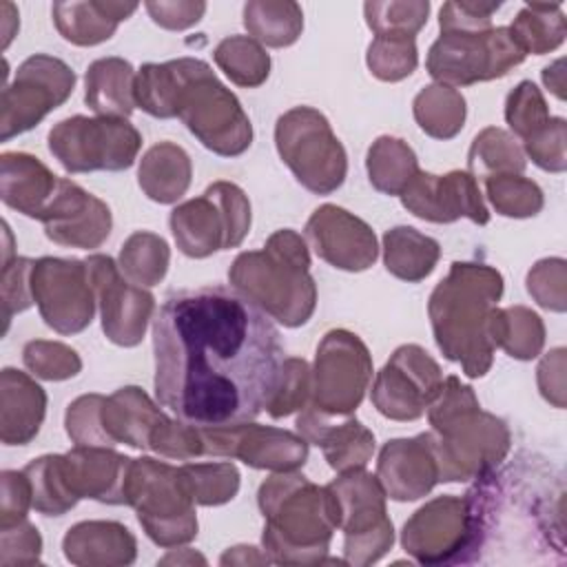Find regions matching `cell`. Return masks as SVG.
<instances>
[{"instance_id":"1","label":"cell","mask_w":567,"mask_h":567,"mask_svg":"<svg viewBox=\"0 0 567 567\" xmlns=\"http://www.w3.org/2000/svg\"><path fill=\"white\" fill-rule=\"evenodd\" d=\"M153 354L159 405L199 430L259 416L284 365L270 315L226 286L171 292L153 319Z\"/></svg>"},{"instance_id":"2","label":"cell","mask_w":567,"mask_h":567,"mask_svg":"<svg viewBox=\"0 0 567 567\" xmlns=\"http://www.w3.org/2000/svg\"><path fill=\"white\" fill-rule=\"evenodd\" d=\"M503 295V277L483 264H452L450 275L430 297L434 339L450 361L467 377H483L492 365L494 303Z\"/></svg>"},{"instance_id":"3","label":"cell","mask_w":567,"mask_h":567,"mask_svg":"<svg viewBox=\"0 0 567 567\" xmlns=\"http://www.w3.org/2000/svg\"><path fill=\"white\" fill-rule=\"evenodd\" d=\"M434 432H427L439 481H467L501 465L509 450L505 423L481 410L474 390L447 377L427 405Z\"/></svg>"},{"instance_id":"4","label":"cell","mask_w":567,"mask_h":567,"mask_svg":"<svg viewBox=\"0 0 567 567\" xmlns=\"http://www.w3.org/2000/svg\"><path fill=\"white\" fill-rule=\"evenodd\" d=\"M264 549L275 563H321L339 527L334 496L299 474L270 476L259 487Z\"/></svg>"},{"instance_id":"5","label":"cell","mask_w":567,"mask_h":567,"mask_svg":"<svg viewBox=\"0 0 567 567\" xmlns=\"http://www.w3.org/2000/svg\"><path fill=\"white\" fill-rule=\"evenodd\" d=\"M306 241L290 228L277 230L264 250L241 252L228 279L266 315L288 328L306 323L317 303L315 279L308 275Z\"/></svg>"},{"instance_id":"6","label":"cell","mask_w":567,"mask_h":567,"mask_svg":"<svg viewBox=\"0 0 567 567\" xmlns=\"http://www.w3.org/2000/svg\"><path fill=\"white\" fill-rule=\"evenodd\" d=\"M177 115L188 131L217 155H241L252 140V126L237 97L202 60L186 58V75L177 97Z\"/></svg>"},{"instance_id":"7","label":"cell","mask_w":567,"mask_h":567,"mask_svg":"<svg viewBox=\"0 0 567 567\" xmlns=\"http://www.w3.org/2000/svg\"><path fill=\"white\" fill-rule=\"evenodd\" d=\"M193 496L182 483L179 467L153 458H133L126 476V505L137 509V518L148 538L162 547L188 543L197 536Z\"/></svg>"},{"instance_id":"8","label":"cell","mask_w":567,"mask_h":567,"mask_svg":"<svg viewBox=\"0 0 567 567\" xmlns=\"http://www.w3.org/2000/svg\"><path fill=\"white\" fill-rule=\"evenodd\" d=\"M275 142L281 159L308 190L328 195L343 184L346 151L319 111L295 106L284 113L275 126Z\"/></svg>"},{"instance_id":"9","label":"cell","mask_w":567,"mask_h":567,"mask_svg":"<svg viewBox=\"0 0 567 567\" xmlns=\"http://www.w3.org/2000/svg\"><path fill=\"white\" fill-rule=\"evenodd\" d=\"M248 228V197L230 182L210 184L202 197L190 199L171 213V230L177 248L195 259L239 246Z\"/></svg>"},{"instance_id":"10","label":"cell","mask_w":567,"mask_h":567,"mask_svg":"<svg viewBox=\"0 0 567 567\" xmlns=\"http://www.w3.org/2000/svg\"><path fill=\"white\" fill-rule=\"evenodd\" d=\"M142 137L124 117L73 115L49 133V151L69 173L124 171L133 166Z\"/></svg>"},{"instance_id":"11","label":"cell","mask_w":567,"mask_h":567,"mask_svg":"<svg viewBox=\"0 0 567 567\" xmlns=\"http://www.w3.org/2000/svg\"><path fill=\"white\" fill-rule=\"evenodd\" d=\"M525 60L507 27L478 33H441L430 47L425 69L441 84L467 86L503 78Z\"/></svg>"},{"instance_id":"12","label":"cell","mask_w":567,"mask_h":567,"mask_svg":"<svg viewBox=\"0 0 567 567\" xmlns=\"http://www.w3.org/2000/svg\"><path fill=\"white\" fill-rule=\"evenodd\" d=\"M328 489L334 496L339 527L346 532V563L379 560L392 545V523L385 516L383 487L377 476L363 467L348 470Z\"/></svg>"},{"instance_id":"13","label":"cell","mask_w":567,"mask_h":567,"mask_svg":"<svg viewBox=\"0 0 567 567\" xmlns=\"http://www.w3.org/2000/svg\"><path fill=\"white\" fill-rule=\"evenodd\" d=\"M75 73L60 58L35 53L27 58L11 84L2 89L0 137L11 140L35 126L49 111L58 109L73 93Z\"/></svg>"},{"instance_id":"14","label":"cell","mask_w":567,"mask_h":567,"mask_svg":"<svg viewBox=\"0 0 567 567\" xmlns=\"http://www.w3.org/2000/svg\"><path fill=\"white\" fill-rule=\"evenodd\" d=\"M370 377L372 361L365 343L348 330H330L317 348L310 408L328 416L350 414L359 408Z\"/></svg>"},{"instance_id":"15","label":"cell","mask_w":567,"mask_h":567,"mask_svg":"<svg viewBox=\"0 0 567 567\" xmlns=\"http://www.w3.org/2000/svg\"><path fill=\"white\" fill-rule=\"evenodd\" d=\"M31 292L44 323L60 334L82 332L93 319V290L86 261L38 259L31 272Z\"/></svg>"},{"instance_id":"16","label":"cell","mask_w":567,"mask_h":567,"mask_svg":"<svg viewBox=\"0 0 567 567\" xmlns=\"http://www.w3.org/2000/svg\"><path fill=\"white\" fill-rule=\"evenodd\" d=\"M443 383L436 361L421 346H401L377 374L374 408L394 421L419 419Z\"/></svg>"},{"instance_id":"17","label":"cell","mask_w":567,"mask_h":567,"mask_svg":"<svg viewBox=\"0 0 567 567\" xmlns=\"http://www.w3.org/2000/svg\"><path fill=\"white\" fill-rule=\"evenodd\" d=\"M204 454L235 456L257 470L292 472L308 458V441L286 430L239 423L202 430Z\"/></svg>"},{"instance_id":"18","label":"cell","mask_w":567,"mask_h":567,"mask_svg":"<svg viewBox=\"0 0 567 567\" xmlns=\"http://www.w3.org/2000/svg\"><path fill=\"white\" fill-rule=\"evenodd\" d=\"M91 286L100 297L102 328L106 337L124 348L137 346L155 308V299L142 286L122 279L117 264L109 255H91L86 259Z\"/></svg>"},{"instance_id":"19","label":"cell","mask_w":567,"mask_h":567,"mask_svg":"<svg viewBox=\"0 0 567 567\" xmlns=\"http://www.w3.org/2000/svg\"><path fill=\"white\" fill-rule=\"evenodd\" d=\"M401 543L419 563H463L467 547V509L456 496L423 505L403 527Z\"/></svg>"},{"instance_id":"20","label":"cell","mask_w":567,"mask_h":567,"mask_svg":"<svg viewBox=\"0 0 567 567\" xmlns=\"http://www.w3.org/2000/svg\"><path fill=\"white\" fill-rule=\"evenodd\" d=\"M401 202L412 215L434 224H450L458 217H467L474 224L489 221L478 182L465 171H452L447 175L419 171L401 193Z\"/></svg>"},{"instance_id":"21","label":"cell","mask_w":567,"mask_h":567,"mask_svg":"<svg viewBox=\"0 0 567 567\" xmlns=\"http://www.w3.org/2000/svg\"><path fill=\"white\" fill-rule=\"evenodd\" d=\"M40 221L51 241L73 248H97L111 233L109 206L71 179H58Z\"/></svg>"},{"instance_id":"22","label":"cell","mask_w":567,"mask_h":567,"mask_svg":"<svg viewBox=\"0 0 567 567\" xmlns=\"http://www.w3.org/2000/svg\"><path fill=\"white\" fill-rule=\"evenodd\" d=\"M315 252L334 268L359 272L374 264L377 239L372 228L348 210L323 204L306 224Z\"/></svg>"},{"instance_id":"23","label":"cell","mask_w":567,"mask_h":567,"mask_svg":"<svg viewBox=\"0 0 567 567\" xmlns=\"http://www.w3.org/2000/svg\"><path fill=\"white\" fill-rule=\"evenodd\" d=\"M377 478L394 501H414L439 483V465L427 432L388 441L379 454Z\"/></svg>"},{"instance_id":"24","label":"cell","mask_w":567,"mask_h":567,"mask_svg":"<svg viewBox=\"0 0 567 567\" xmlns=\"http://www.w3.org/2000/svg\"><path fill=\"white\" fill-rule=\"evenodd\" d=\"M128 456L115 454L100 445H78L62 454L64 476L78 498H95L111 505L126 503Z\"/></svg>"},{"instance_id":"25","label":"cell","mask_w":567,"mask_h":567,"mask_svg":"<svg viewBox=\"0 0 567 567\" xmlns=\"http://www.w3.org/2000/svg\"><path fill=\"white\" fill-rule=\"evenodd\" d=\"M297 430L306 441L323 447L328 465L339 474L363 467L374 452L372 432L365 430L357 419H348L334 425L328 414L308 408L297 419Z\"/></svg>"},{"instance_id":"26","label":"cell","mask_w":567,"mask_h":567,"mask_svg":"<svg viewBox=\"0 0 567 567\" xmlns=\"http://www.w3.org/2000/svg\"><path fill=\"white\" fill-rule=\"evenodd\" d=\"M0 436L4 445H27L42 425L47 394L24 372L4 368L0 379Z\"/></svg>"},{"instance_id":"27","label":"cell","mask_w":567,"mask_h":567,"mask_svg":"<svg viewBox=\"0 0 567 567\" xmlns=\"http://www.w3.org/2000/svg\"><path fill=\"white\" fill-rule=\"evenodd\" d=\"M0 168L2 202L27 217L40 219L58 188V177L38 157L27 153H2Z\"/></svg>"},{"instance_id":"28","label":"cell","mask_w":567,"mask_h":567,"mask_svg":"<svg viewBox=\"0 0 567 567\" xmlns=\"http://www.w3.org/2000/svg\"><path fill=\"white\" fill-rule=\"evenodd\" d=\"M102 430L111 445L128 443L133 447H151V434L164 414L135 385L120 388L102 405Z\"/></svg>"},{"instance_id":"29","label":"cell","mask_w":567,"mask_h":567,"mask_svg":"<svg viewBox=\"0 0 567 567\" xmlns=\"http://www.w3.org/2000/svg\"><path fill=\"white\" fill-rule=\"evenodd\" d=\"M137 7V2H55L51 16L64 40L93 47L109 40Z\"/></svg>"},{"instance_id":"30","label":"cell","mask_w":567,"mask_h":567,"mask_svg":"<svg viewBox=\"0 0 567 567\" xmlns=\"http://www.w3.org/2000/svg\"><path fill=\"white\" fill-rule=\"evenodd\" d=\"M64 556L71 563H115L128 565L135 560L133 534L113 520H89L73 525L64 536Z\"/></svg>"},{"instance_id":"31","label":"cell","mask_w":567,"mask_h":567,"mask_svg":"<svg viewBox=\"0 0 567 567\" xmlns=\"http://www.w3.org/2000/svg\"><path fill=\"white\" fill-rule=\"evenodd\" d=\"M135 71L122 58H100L86 69L84 102L104 117H128L135 109Z\"/></svg>"},{"instance_id":"32","label":"cell","mask_w":567,"mask_h":567,"mask_svg":"<svg viewBox=\"0 0 567 567\" xmlns=\"http://www.w3.org/2000/svg\"><path fill=\"white\" fill-rule=\"evenodd\" d=\"M190 184V159L173 142H159L146 151L140 164L142 190L159 204L177 202Z\"/></svg>"},{"instance_id":"33","label":"cell","mask_w":567,"mask_h":567,"mask_svg":"<svg viewBox=\"0 0 567 567\" xmlns=\"http://www.w3.org/2000/svg\"><path fill=\"white\" fill-rule=\"evenodd\" d=\"M439 257V241L412 226H396L383 235L385 268L403 281L416 284L425 279L434 270Z\"/></svg>"},{"instance_id":"34","label":"cell","mask_w":567,"mask_h":567,"mask_svg":"<svg viewBox=\"0 0 567 567\" xmlns=\"http://www.w3.org/2000/svg\"><path fill=\"white\" fill-rule=\"evenodd\" d=\"M244 24L252 38L268 47L292 44L303 29V13L290 0H252L244 4Z\"/></svg>"},{"instance_id":"35","label":"cell","mask_w":567,"mask_h":567,"mask_svg":"<svg viewBox=\"0 0 567 567\" xmlns=\"http://www.w3.org/2000/svg\"><path fill=\"white\" fill-rule=\"evenodd\" d=\"M186 75V58L164 64H144L135 78V104L153 117H175Z\"/></svg>"},{"instance_id":"36","label":"cell","mask_w":567,"mask_h":567,"mask_svg":"<svg viewBox=\"0 0 567 567\" xmlns=\"http://www.w3.org/2000/svg\"><path fill=\"white\" fill-rule=\"evenodd\" d=\"M368 175L377 190L385 195H401L419 173L414 151L399 137L383 135L368 151Z\"/></svg>"},{"instance_id":"37","label":"cell","mask_w":567,"mask_h":567,"mask_svg":"<svg viewBox=\"0 0 567 567\" xmlns=\"http://www.w3.org/2000/svg\"><path fill=\"white\" fill-rule=\"evenodd\" d=\"M507 29L525 55H543L565 40V16L558 2H532L518 11Z\"/></svg>"},{"instance_id":"38","label":"cell","mask_w":567,"mask_h":567,"mask_svg":"<svg viewBox=\"0 0 567 567\" xmlns=\"http://www.w3.org/2000/svg\"><path fill=\"white\" fill-rule=\"evenodd\" d=\"M492 337L496 348H503L514 359L527 361L538 357L545 341V328L540 317L523 306L505 310L494 308Z\"/></svg>"},{"instance_id":"39","label":"cell","mask_w":567,"mask_h":567,"mask_svg":"<svg viewBox=\"0 0 567 567\" xmlns=\"http://www.w3.org/2000/svg\"><path fill=\"white\" fill-rule=\"evenodd\" d=\"M467 166L476 182L492 175H518L525 171V155L509 133L489 126L474 137Z\"/></svg>"},{"instance_id":"40","label":"cell","mask_w":567,"mask_h":567,"mask_svg":"<svg viewBox=\"0 0 567 567\" xmlns=\"http://www.w3.org/2000/svg\"><path fill=\"white\" fill-rule=\"evenodd\" d=\"M414 117L427 135L436 140H450L463 128L465 100L452 86H425L414 97Z\"/></svg>"},{"instance_id":"41","label":"cell","mask_w":567,"mask_h":567,"mask_svg":"<svg viewBox=\"0 0 567 567\" xmlns=\"http://www.w3.org/2000/svg\"><path fill=\"white\" fill-rule=\"evenodd\" d=\"M24 474L31 483V505L40 514L62 516L78 503V496L71 492L66 483L60 454H49L31 461L24 467Z\"/></svg>"},{"instance_id":"42","label":"cell","mask_w":567,"mask_h":567,"mask_svg":"<svg viewBox=\"0 0 567 567\" xmlns=\"http://www.w3.org/2000/svg\"><path fill=\"white\" fill-rule=\"evenodd\" d=\"M217 66L239 86H259L270 71V58L264 47L248 35L224 38L215 47Z\"/></svg>"},{"instance_id":"43","label":"cell","mask_w":567,"mask_h":567,"mask_svg":"<svg viewBox=\"0 0 567 567\" xmlns=\"http://www.w3.org/2000/svg\"><path fill=\"white\" fill-rule=\"evenodd\" d=\"M168 244L153 233H133L120 252V268L140 286H155L168 268Z\"/></svg>"},{"instance_id":"44","label":"cell","mask_w":567,"mask_h":567,"mask_svg":"<svg viewBox=\"0 0 567 567\" xmlns=\"http://www.w3.org/2000/svg\"><path fill=\"white\" fill-rule=\"evenodd\" d=\"M179 476L199 505H221L239 489V472L233 463H188L179 467Z\"/></svg>"},{"instance_id":"45","label":"cell","mask_w":567,"mask_h":567,"mask_svg":"<svg viewBox=\"0 0 567 567\" xmlns=\"http://www.w3.org/2000/svg\"><path fill=\"white\" fill-rule=\"evenodd\" d=\"M483 182L489 202L505 217H532L543 208V190L523 175H492Z\"/></svg>"},{"instance_id":"46","label":"cell","mask_w":567,"mask_h":567,"mask_svg":"<svg viewBox=\"0 0 567 567\" xmlns=\"http://www.w3.org/2000/svg\"><path fill=\"white\" fill-rule=\"evenodd\" d=\"M363 13L377 35L414 38L427 22L430 2H365Z\"/></svg>"},{"instance_id":"47","label":"cell","mask_w":567,"mask_h":567,"mask_svg":"<svg viewBox=\"0 0 567 567\" xmlns=\"http://www.w3.org/2000/svg\"><path fill=\"white\" fill-rule=\"evenodd\" d=\"M419 64L414 38L399 35H377L368 47V66L383 82H396L408 75Z\"/></svg>"},{"instance_id":"48","label":"cell","mask_w":567,"mask_h":567,"mask_svg":"<svg viewBox=\"0 0 567 567\" xmlns=\"http://www.w3.org/2000/svg\"><path fill=\"white\" fill-rule=\"evenodd\" d=\"M24 365L40 379L62 381L75 377L82 370L78 352L55 341H29L24 346Z\"/></svg>"},{"instance_id":"49","label":"cell","mask_w":567,"mask_h":567,"mask_svg":"<svg viewBox=\"0 0 567 567\" xmlns=\"http://www.w3.org/2000/svg\"><path fill=\"white\" fill-rule=\"evenodd\" d=\"M505 120H507L509 128L514 131V135H518L523 140L547 124V120H549L547 104H545L543 93L538 91V86L534 82L523 80L507 95Z\"/></svg>"},{"instance_id":"50","label":"cell","mask_w":567,"mask_h":567,"mask_svg":"<svg viewBox=\"0 0 567 567\" xmlns=\"http://www.w3.org/2000/svg\"><path fill=\"white\" fill-rule=\"evenodd\" d=\"M310 390H312V383H310L308 363L303 359H284L277 390L266 408L268 414L272 419H281L292 414L295 410H301L306 405Z\"/></svg>"},{"instance_id":"51","label":"cell","mask_w":567,"mask_h":567,"mask_svg":"<svg viewBox=\"0 0 567 567\" xmlns=\"http://www.w3.org/2000/svg\"><path fill=\"white\" fill-rule=\"evenodd\" d=\"M102 394H84L75 399L66 410V434L78 445H100L111 447L104 430H102Z\"/></svg>"},{"instance_id":"52","label":"cell","mask_w":567,"mask_h":567,"mask_svg":"<svg viewBox=\"0 0 567 567\" xmlns=\"http://www.w3.org/2000/svg\"><path fill=\"white\" fill-rule=\"evenodd\" d=\"M525 153L532 157L536 166L551 173H563L567 166L565 159V120L549 117L545 126L534 131L523 140Z\"/></svg>"},{"instance_id":"53","label":"cell","mask_w":567,"mask_h":567,"mask_svg":"<svg viewBox=\"0 0 567 567\" xmlns=\"http://www.w3.org/2000/svg\"><path fill=\"white\" fill-rule=\"evenodd\" d=\"M501 9V2L456 0L445 2L439 11V27L443 33H478L492 29V13Z\"/></svg>"},{"instance_id":"54","label":"cell","mask_w":567,"mask_h":567,"mask_svg":"<svg viewBox=\"0 0 567 567\" xmlns=\"http://www.w3.org/2000/svg\"><path fill=\"white\" fill-rule=\"evenodd\" d=\"M33 259L16 257L13 261L2 264V310H4V330L9 328V321L16 312L27 310L33 303L31 292V272H33Z\"/></svg>"},{"instance_id":"55","label":"cell","mask_w":567,"mask_h":567,"mask_svg":"<svg viewBox=\"0 0 567 567\" xmlns=\"http://www.w3.org/2000/svg\"><path fill=\"white\" fill-rule=\"evenodd\" d=\"M547 292L545 308L563 312L565 310V261L563 259H543L527 275V290L540 303Z\"/></svg>"},{"instance_id":"56","label":"cell","mask_w":567,"mask_h":567,"mask_svg":"<svg viewBox=\"0 0 567 567\" xmlns=\"http://www.w3.org/2000/svg\"><path fill=\"white\" fill-rule=\"evenodd\" d=\"M31 505V483L22 472H2V527L16 525L27 516Z\"/></svg>"},{"instance_id":"57","label":"cell","mask_w":567,"mask_h":567,"mask_svg":"<svg viewBox=\"0 0 567 567\" xmlns=\"http://www.w3.org/2000/svg\"><path fill=\"white\" fill-rule=\"evenodd\" d=\"M144 9L151 13L155 24L179 31L202 20L206 2H144Z\"/></svg>"},{"instance_id":"58","label":"cell","mask_w":567,"mask_h":567,"mask_svg":"<svg viewBox=\"0 0 567 567\" xmlns=\"http://www.w3.org/2000/svg\"><path fill=\"white\" fill-rule=\"evenodd\" d=\"M538 385L547 401H551L556 408L565 405V350L556 348L551 350L538 365Z\"/></svg>"},{"instance_id":"59","label":"cell","mask_w":567,"mask_h":567,"mask_svg":"<svg viewBox=\"0 0 567 567\" xmlns=\"http://www.w3.org/2000/svg\"><path fill=\"white\" fill-rule=\"evenodd\" d=\"M13 547L20 549L18 563H38L40 549H42V538H40L38 529L27 518H22L16 525L2 527V554Z\"/></svg>"},{"instance_id":"60","label":"cell","mask_w":567,"mask_h":567,"mask_svg":"<svg viewBox=\"0 0 567 567\" xmlns=\"http://www.w3.org/2000/svg\"><path fill=\"white\" fill-rule=\"evenodd\" d=\"M563 69V60H556L551 66H545L543 69V82L549 86V91L558 97V100H565V73L560 71Z\"/></svg>"}]
</instances>
